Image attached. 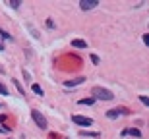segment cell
<instances>
[{"mask_svg": "<svg viewBox=\"0 0 149 139\" xmlns=\"http://www.w3.org/2000/svg\"><path fill=\"white\" fill-rule=\"evenodd\" d=\"M93 95H95V99H99V100H112L114 99V95L109 89H103V87H93Z\"/></svg>", "mask_w": 149, "mask_h": 139, "instance_id": "1", "label": "cell"}, {"mask_svg": "<svg viewBox=\"0 0 149 139\" xmlns=\"http://www.w3.org/2000/svg\"><path fill=\"white\" fill-rule=\"evenodd\" d=\"M31 116H33V120H35V124H37L41 129H47V118L41 114L39 110H31Z\"/></svg>", "mask_w": 149, "mask_h": 139, "instance_id": "2", "label": "cell"}, {"mask_svg": "<svg viewBox=\"0 0 149 139\" xmlns=\"http://www.w3.org/2000/svg\"><path fill=\"white\" fill-rule=\"evenodd\" d=\"M97 4H99V0H81V2H79V8L87 12V10H93Z\"/></svg>", "mask_w": 149, "mask_h": 139, "instance_id": "3", "label": "cell"}, {"mask_svg": "<svg viewBox=\"0 0 149 139\" xmlns=\"http://www.w3.org/2000/svg\"><path fill=\"white\" fill-rule=\"evenodd\" d=\"M72 122L79 124V126H91L93 120H91V118H85V116H72Z\"/></svg>", "mask_w": 149, "mask_h": 139, "instance_id": "4", "label": "cell"}, {"mask_svg": "<svg viewBox=\"0 0 149 139\" xmlns=\"http://www.w3.org/2000/svg\"><path fill=\"white\" fill-rule=\"evenodd\" d=\"M124 112H126V108H114V110L107 112V116H109V118H118L120 114H124Z\"/></svg>", "mask_w": 149, "mask_h": 139, "instance_id": "5", "label": "cell"}, {"mask_svg": "<svg viewBox=\"0 0 149 139\" xmlns=\"http://www.w3.org/2000/svg\"><path fill=\"white\" fill-rule=\"evenodd\" d=\"M72 46H76V48H87V43L81 39H72Z\"/></svg>", "mask_w": 149, "mask_h": 139, "instance_id": "6", "label": "cell"}, {"mask_svg": "<svg viewBox=\"0 0 149 139\" xmlns=\"http://www.w3.org/2000/svg\"><path fill=\"white\" fill-rule=\"evenodd\" d=\"M79 83H83V77H77V79H72V81H66V87H72V85H79Z\"/></svg>", "mask_w": 149, "mask_h": 139, "instance_id": "7", "label": "cell"}, {"mask_svg": "<svg viewBox=\"0 0 149 139\" xmlns=\"http://www.w3.org/2000/svg\"><path fill=\"white\" fill-rule=\"evenodd\" d=\"M33 93H37V95H43V89H41V85H37V83H33Z\"/></svg>", "mask_w": 149, "mask_h": 139, "instance_id": "8", "label": "cell"}, {"mask_svg": "<svg viewBox=\"0 0 149 139\" xmlns=\"http://www.w3.org/2000/svg\"><path fill=\"white\" fill-rule=\"evenodd\" d=\"M126 133H132L134 137H139V135H141V131H139V129H134V128H132L130 131H126Z\"/></svg>", "mask_w": 149, "mask_h": 139, "instance_id": "9", "label": "cell"}, {"mask_svg": "<svg viewBox=\"0 0 149 139\" xmlns=\"http://www.w3.org/2000/svg\"><path fill=\"white\" fill-rule=\"evenodd\" d=\"M79 104H93V99H81V100H79Z\"/></svg>", "mask_w": 149, "mask_h": 139, "instance_id": "10", "label": "cell"}, {"mask_svg": "<svg viewBox=\"0 0 149 139\" xmlns=\"http://www.w3.org/2000/svg\"><path fill=\"white\" fill-rule=\"evenodd\" d=\"M8 4H10L12 8H19V0H10Z\"/></svg>", "mask_w": 149, "mask_h": 139, "instance_id": "11", "label": "cell"}, {"mask_svg": "<svg viewBox=\"0 0 149 139\" xmlns=\"http://www.w3.org/2000/svg\"><path fill=\"white\" fill-rule=\"evenodd\" d=\"M0 37H2V39H12L10 35L6 33V31H2V29H0Z\"/></svg>", "mask_w": 149, "mask_h": 139, "instance_id": "12", "label": "cell"}, {"mask_svg": "<svg viewBox=\"0 0 149 139\" xmlns=\"http://www.w3.org/2000/svg\"><path fill=\"white\" fill-rule=\"evenodd\" d=\"M0 95H8V89H6L2 83H0Z\"/></svg>", "mask_w": 149, "mask_h": 139, "instance_id": "13", "label": "cell"}, {"mask_svg": "<svg viewBox=\"0 0 149 139\" xmlns=\"http://www.w3.org/2000/svg\"><path fill=\"white\" fill-rule=\"evenodd\" d=\"M91 62H93V64H99V56H95V54H91Z\"/></svg>", "mask_w": 149, "mask_h": 139, "instance_id": "14", "label": "cell"}, {"mask_svg": "<svg viewBox=\"0 0 149 139\" xmlns=\"http://www.w3.org/2000/svg\"><path fill=\"white\" fill-rule=\"evenodd\" d=\"M14 85H16V87H17V89H19V93H23V87H22V85H19V83H17V81H16V79H14Z\"/></svg>", "mask_w": 149, "mask_h": 139, "instance_id": "15", "label": "cell"}, {"mask_svg": "<svg viewBox=\"0 0 149 139\" xmlns=\"http://www.w3.org/2000/svg\"><path fill=\"white\" fill-rule=\"evenodd\" d=\"M0 50H4V45H2V43H0Z\"/></svg>", "mask_w": 149, "mask_h": 139, "instance_id": "16", "label": "cell"}]
</instances>
